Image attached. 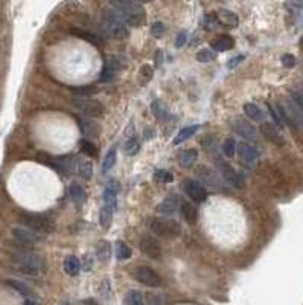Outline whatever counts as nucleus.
<instances>
[{
	"instance_id": "obj_7",
	"label": "nucleus",
	"mask_w": 303,
	"mask_h": 305,
	"mask_svg": "<svg viewBox=\"0 0 303 305\" xmlns=\"http://www.w3.org/2000/svg\"><path fill=\"white\" fill-rule=\"evenodd\" d=\"M134 278L142 282L143 285H148V287H160L162 285V276L151 267H146V265H140L134 270Z\"/></svg>"
},
{
	"instance_id": "obj_36",
	"label": "nucleus",
	"mask_w": 303,
	"mask_h": 305,
	"mask_svg": "<svg viewBox=\"0 0 303 305\" xmlns=\"http://www.w3.org/2000/svg\"><path fill=\"white\" fill-rule=\"evenodd\" d=\"M116 148H111L108 153H107V156H105V159H104V164H102V173H108L113 167H115V164H116Z\"/></svg>"
},
{
	"instance_id": "obj_54",
	"label": "nucleus",
	"mask_w": 303,
	"mask_h": 305,
	"mask_svg": "<svg viewBox=\"0 0 303 305\" xmlns=\"http://www.w3.org/2000/svg\"><path fill=\"white\" fill-rule=\"evenodd\" d=\"M300 47H302V50H303V37L300 39Z\"/></svg>"
},
{
	"instance_id": "obj_42",
	"label": "nucleus",
	"mask_w": 303,
	"mask_h": 305,
	"mask_svg": "<svg viewBox=\"0 0 303 305\" xmlns=\"http://www.w3.org/2000/svg\"><path fill=\"white\" fill-rule=\"evenodd\" d=\"M267 107H268V112H270V115H271V118H273V121H274V125L279 129V130H282L283 129V122H282V119H280V116H279V113H277V110L273 107V104H267Z\"/></svg>"
},
{
	"instance_id": "obj_1",
	"label": "nucleus",
	"mask_w": 303,
	"mask_h": 305,
	"mask_svg": "<svg viewBox=\"0 0 303 305\" xmlns=\"http://www.w3.org/2000/svg\"><path fill=\"white\" fill-rule=\"evenodd\" d=\"M12 261L17 265V268L25 273V275H29V276H37L40 275L46 267V262H44L43 257L35 254V252H31V250H20V252H15L12 255Z\"/></svg>"
},
{
	"instance_id": "obj_14",
	"label": "nucleus",
	"mask_w": 303,
	"mask_h": 305,
	"mask_svg": "<svg viewBox=\"0 0 303 305\" xmlns=\"http://www.w3.org/2000/svg\"><path fill=\"white\" fill-rule=\"evenodd\" d=\"M121 64L116 58H107L105 63H104V67H102V74H101V81H111L113 77L116 75V72L119 70Z\"/></svg>"
},
{
	"instance_id": "obj_46",
	"label": "nucleus",
	"mask_w": 303,
	"mask_h": 305,
	"mask_svg": "<svg viewBox=\"0 0 303 305\" xmlns=\"http://www.w3.org/2000/svg\"><path fill=\"white\" fill-rule=\"evenodd\" d=\"M165 31H166V28H165V25H163L162 22H154L153 26H151V34H153L156 39L162 37V35L165 34Z\"/></svg>"
},
{
	"instance_id": "obj_10",
	"label": "nucleus",
	"mask_w": 303,
	"mask_h": 305,
	"mask_svg": "<svg viewBox=\"0 0 303 305\" xmlns=\"http://www.w3.org/2000/svg\"><path fill=\"white\" fill-rule=\"evenodd\" d=\"M184 191L195 203H203L207 199V189L195 180H186Z\"/></svg>"
},
{
	"instance_id": "obj_11",
	"label": "nucleus",
	"mask_w": 303,
	"mask_h": 305,
	"mask_svg": "<svg viewBox=\"0 0 303 305\" xmlns=\"http://www.w3.org/2000/svg\"><path fill=\"white\" fill-rule=\"evenodd\" d=\"M259 131L260 134H262L267 140L273 142L274 145H277V147H283V145H285V137L282 136L280 130H279L274 124L262 122V124H260Z\"/></svg>"
},
{
	"instance_id": "obj_18",
	"label": "nucleus",
	"mask_w": 303,
	"mask_h": 305,
	"mask_svg": "<svg viewBox=\"0 0 303 305\" xmlns=\"http://www.w3.org/2000/svg\"><path fill=\"white\" fill-rule=\"evenodd\" d=\"M78 124H80V129L83 131V134H86L87 139H94L99 136V125L88 119V118H80L78 119Z\"/></svg>"
},
{
	"instance_id": "obj_48",
	"label": "nucleus",
	"mask_w": 303,
	"mask_h": 305,
	"mask_svg": "<svg viewBox=\"0 0 303 305\" xmlns=\"http://www.w3.org/2000/svg\"><path fill=\"white\" fill-rule=\"evenodd\" d=\"M148 305H165V299L162 295H148Z\"/></svg>"
},
{
	"instance_id": "obj_8",
	"label": "nucleus",
	"mask_w": 303,
	"mask_h": 305,
	"mask_svg": "<svg viewBox=\"0 0 303 305\" xmlns=\"http://www.w3.org/2000/svg\"><path fill=\"white\" fill-rule=\"evenodd\" d=\"M232 129L235 133H238L241 137H244L245 140H258V131L252 125L250 121H247L242 116H235L230 122Z\"/></svg>"
},
{
	"instance_id": "obj_12",
	"label": "nucleus",
	"mask_w": 303,
	"mask_h": 305,
	"mask_svg": "<svg viewBox=\"0 0 303 305\" xmlns=\"http://www.w3.org/2000/svg\"><path fill=\"white\" fill-rule=\"evenodd\" d=\"M140 250L143 255H146L149 258H159L162 255L160 243L154 237H148V235L140 240Z\"/></svg>"
},
{
	"instance_id": "obj_19",
	"label": "nucleus",
	"mask_w": 303,
	"mask_h": 305,
	"mask_svg": "<svg viewBox=\"0 0 303 305\" xmlns=\"http://www.w3.org/2000/svg\"><path fill=\"white\" fill-rule=\"evenodd\" d=\"M180 209H181V216L186 220V223L195 224L198 221V208L195 205H192L189 202H184V203H181Z\"/></svg>"
},
{
	"instance_id": "obj_30",
	"label": "nucleus",
	"mask_w": 303,
	"mask_h": 305,
	"mask_svg": "<svg viewBox=\"0 0 303 305\" xmlns=\"http://www.w3.org/2000/svg\"><path fill=\"white\" fill-rule=\"evenodd\" d=\"M96 255H98L99 261H107L111 257V246H110V243L105 241V240L99 241L98 246H96Z\"/></svg>"
},
{
	"instance_id": "obj_24",
	"label": "nucleus",
	"mask_w": 303,
	"mask_h": 305,
	"mask_svg": "<svg viewBox=\"0 0 303 305\" xmlns=\"http://www.w3.org/2000/svg\"><path fill=\"white\" fill-rule=\"evenodd\" d=\"M151 112H153V115H154L159 121H166V119L169 118L168 109H166L165 102L160 101V99H156V101L151 104Z\"/></svg>"
},
{
	"instance_id": "obj_40",
	"label": "nucleus",
	"mask_w": 303,
	"mask_h": 305,
	"mask_svg": "<svg viewBox=\"0 0 303 305\" xmlns=\"http://www.w3.org/2000/svg\"><path fill=\"white\" fill-rule=\"evenodd\" d=\"M139 148H140V143H139V140L136 139V137H131L128 139L127 142H125V145H124V150H125V153L127 154H136L137 151H139Z\"/></svg>"
},
{
	"instance_id": "obj_44",
	"label": "nucleus",
	"mask_w": 303,
	"mask_h": 305,
	"mask_svg": "<svg viewBox=\"0 0 303 305\" xmlns=\"http://www.w3.org/2000/svg\"><path fill=\"white\" fill-rule=\"evenodd\" d=\"M290 99L303 112V92L302 90H291L290 92Z\"/></svg>"
},
{
	"instance_id": "obj_13",
	"label": "nucleus",
	"mask_w": 303,
	"mask_h": 305,
	"mask_svg": "<svg viewBox=\"0 0 303 305\" xmlns=\"http://www.w3.org/2000/svg\"><path fill=\"white\" fill-rule=\"evenodd\" d=\"M12 235L15 237L17 241H20L22 244H35L39 241V235L37 232H34L32 229L26 227V226H18L12 229Z\"/></svg>"
},
{
	"instance_id": "obj_45",
	"label": "nucleus",
	"mask_w": 303,
	"mask_h": 305,
	"mask_svg": "<svg viewBox=\"0 0 303 305\" xmlns=\"http://www.w3.org/2000/svg\"><path fill=\"white\" fill-rule=\"evenodd\" d=\"M153 75H154V69H153L149 64H145V66H142V69H140L142 83H148V81L153 78Z\"/></svg>"
},
{
	"instance_id": "obj_38",
	"label": "nucleus",
	"mask_w": 303,
	"mask_h": 305,
	"mask_svg": "<svg viewBox=\"0 0 303 305\" xmlns=\"http://www.w3.org/2000/svg\"><path fill=\"white\" fill-rule=\"evenodd\" d=\"M154 180L162 182V183H171V182H174V175L173 173H169L166 170H157L154 173Z\"/></svg>"
},
{
	"instance_id": "obj_4",
	"label": "nucleus",
	"mask_w": 303,
	"mask_h": 305,
	"mask_svg": "<svg viewBox=\"0 0 303 305\" xmlns=\"http://www.w3.org/2000/svg\"><path fill=\"white\" fill-rule=\"evenodd\" d=\"M20 221L23 226L32 229L34 232H42V234H49L55 229V223L49 217L43 214H34V212H26L20 217Z\"/></svg>"
},
{
	"instance_id": "obj_17",
	"label": "nucleus",
	"mask_w": 303,
	"mask_h": 305,
	"mask_svg": "<svg viewBox=\"0 0 303 305\" xmlns=\"http://www.w3.org/2000/svg\"><path fill=\"white\" fill-rule=\"evenodd\" d=\"M70 32H72V35H75V37H78V39H81V40H84L87 43L93 44V46H102L104 44V40L99 37V35H96V34H93V32H90V31H86V29H80V28H72L70 29Z\"/></svg>"
},
{
	"instance_id": "obj_50",
	"label": "nucleus",
	"mask_w": 303,
	"mask_h": 305,
	"mask_svg": "<svg viewBox=\"0 0 303 305\" xmlns=\"http://www.w3.org/2000/svg\"><path fill=\"white\" fill-rule=\"evenodd\" d=\"M186 40H187V32H184V31H181L178 35H177V40H175V46L177 47H183L184 43H186Z\"/></svg>"
},
{
	"instance_id": "obj_28",
	"label": "nucleus",
	"mask_w": 303,
	"mask_h": 305,
	"mask_svg": "<svg viewBox=\"0 0 303 305\" xmlns=\"http://www.w3.org/2000/svg\"><path fill=\"white\" fill-rule=\"evenodd\" d=\"M118 188L116 185H108L104 191V205L108 206L110 209H115L116 206V199H118Z\"/></svg>"
},
{
	"instance_id": "obj_35",
	"label": "nucleus",
	"mask_w": 303,
	"mask_h": 305,
	"mask_svg": "<svg viewBox=\"0 0 303 305\" xmlns=\"http://www.w3.org/2000/svg\"><path fill=\"white\" fill-rule=\"evenodd\" d=\"M78 173L84 180H90L93 177V164L90 160H81L78 165Z\"/></svg>"
},
{
	"instance_id": "obj_2",
	"label": "nucleus",
	"mask_w": 303,
	"mask_h": 305,
	"mask_svg": "<svg viewBox=\"0 0 303 305\" xmlns=\"http://www.w3.org/2000/svg\"><path fill=\"white\" fill-rule=\"evenodd\" d=\"M102 25L105 32L113 37V39H125L128 35V25L125 23V20L122 19V15L113 9V8H105L102 12Z\"/></svg>"
},
{
	"instance_id": "obj_22",
	"label": "nucleus",
	"mask_w": 303,
	"mask_h": 305,
	"mask_svg": "<svg viewBox=\"0 0 303 305\" xmlns=\"http://www.w3.org/2000/svg\"><path fill=\"white\" fill-rule=\"evenodd\" d=\"M198 174H200V177H201L207 185H211V186H214V188H217V189H221V188H222V186H221V180H219V177H218L214 171L207 170L206 167H200Z\"/></svg>"
},
{
	"instance_id": "obj_55",
	"label": "nucleus",
	"mask_w": 303,
	"mask_h": 305,
	"mask_svg": "<svg viewBox=\"0 0 303 305\" xmlns=\"http://www.w3.org/2000/svg\"><path fill=\"white\" fill-rule=\"evenodd\" d=\"M86 305H96V304H93V302H88V304H86Z\"/></svg>"
},
{
	"instance_id": "obj_16",
	"label": "nucleus",
	"mask_w": 303,
	"mask_h": 305,
	"mask_svg": "<svg viewBox=\"0 0 303 305\" xmlns=\"http://www.w3.org/2000/svg\"><path fill=\"white\" fill-rule=\"evenodd\" d=\"M180 206H181V205H180L178 197L171 195V197H166V199L159 205L157 211H159L160 214H163V216H174V214L178 211Z\"/></svg>"
},
{
	"instance_id": "obj_43",
	"label": "nucleus",
	"mask_w": 303,
	"mask_h": 305,
	"mask_svg": "<svg viewBox=\"0 0 303 305\" xmlns=\"http://www.w3.org/2000/svg\"><path fill=\"white\" fill-rule=\"evenodd\" d=\"M8 285H11L12 289H15L20 295H23V296H31V290L25 285V284H22V282H17V281H8Z\"/></svg>"
},
{
	"instance_id": "obj_25",
	"label": "nucleus",
	"mask_w": 303,
	"mask_h": 305,
	"mask_svg": "<svg viewBox=\"0 0 303 305\" xmlns=\"http://www.w3.org/2000/svg\"><path fill=\"white\" fill-rule=\"evenodd\" d=\"M198 157V151L195 148H189V150H184L181 154H180V165L184 167V168H191L195 160Z\"/></svg>"
},
{
	"instance_id": "obj_41",
	"label": "nucleus",
	"mask_w": 303,
	"mask_h": 305,
	"mask_svg": "<svg viewBox=\"0 0 303 305\" xmlns=\"http://www.w3.org/2000/svg\"><path fill=\"white\" fill-rule=\"evenodd\" d=\"M127 302H128V305H145L142 293L137 292V290H131L130 293H128Z\"/></svg>"
},
{
	"instance_id": "obj_26",
	"label": "nucleus",
	"mask_w": 303,
	"mask_h": 305,
	"mask_svg": "<svg viewBox=\"0 0 303 305\" xmlns=\"http://www.w3.org/2000/svg\"><path fill=\"white\" fill-rule=\"evenodd\" d=\"M200 130V125L197 124V125H189V127H186V129H183V130L178 131V134L175 136V139L173 140L174 145H180V143H183L184 140H187V139H191L197 131Z\"/></svg>"
},
{
	"instance_id": "obj_6",
	"label": "nucleus",
	"mask_w": 303,
	"mask_h": 305,
	"mask_svg": "<svg viewBox=\"0 0 303 305\" xmlns=\"http://www.w3.org/2000/svg\"><path fill=\"white\" fill-rule=\"evenodd\" d=\"M217 168L218 171L221 173V175L224 177L225 182H229L230 185H233L238 189H242L245 186V178L244 175L239 174L236 170H233V167L230 164H227L222 159H217Z\"/></svg>"
},
{
	"instance_id": "obj_21",
	"label": "nucleus",
	"mask_w": 303,
	"mask_h": 305,
	"mask_svg": "<svg viewBox=\"0 0 303 305\" xmlns=\"http://www.w3.org/2000/svg\"><path fill=\"white\" fill-rule=\"evenodd\" d=\"M244 113L247 118L253 119V121H258V122H263L265 121V113L262 112V109H259L256 104L253 102H247L244 104Z\"/></svg>"
},
{
	"instance_id": "obj_52",
	"label": "nucleus",
	"mask_w": 303,
	"mask_h": 305,
	"mask_svg": "<svg viewBox=\"0 0 303 305\" xmlns=\"http://www.w3.org/2000/svg\"><path fill=\"white\" fill-rule=\"evenodd\" d=\"M299 22H300V25H303V8L299 11Z\"/></svg>"
},
{
	"instance_id": "obj_39",
	"label": "nucleus",
	"mask_w": 303,
	"mask_h": 305,
	"mask_svg": "<svg viewBox=\"0 0 303 305\" xmlns=\"http://www.w3.org/2000/svg\"><path fill=\"white\" fill-rule=\"evenodd\" d=\"M215 52H212V50H209V49H201V50H198L197 52V60L200 61V63H209V61H212V60H215Z\"/></svg>"
},
{
	"instance_id": "obj_51",
	"label": "nucleus",
	"mask_w": 303,
	"mask_h": 305,
	"mask_svg": "<svg viewBox=\"0 0 303 305\" xmlns=\"http://www.w3.org/2000/svg\"><path fill=\"white\" fill-rule=\"evenodd\" d=\"M154 136H156V134H154V130H153L151 127H149V129H148V127L145 129V137H146V139H153Z\"/></svg>"
},
{
	"instance_id": "obj_15",
	"label": "nucleus",
	"mask_w": 303,
	"mask_h": 305,
	"mask_svg": "<svg viewBox=\"0 0 303 305\" xmlns=\"http://www.w3.org/2000/svg\"><path fill=\"white\" fill-rule=\"evenodd\" d=\"M238 154H239V157H241L242 160H245V162H255V160H258V157H259L258 150H256L253 145L247 143L245 140L238 143Z\"/></svg>"
},
{
	"instance_id": "obj_23",
	"label": "nucleus",
	"mask_w": 303,
	"mask_h": 305,
	"mask_svg": "<svg viewBox=\"0 0 303 305\" xmlns=\"http://www.w3.org/2000/svg\"><path fill=\"white\" fill-rule=\"evenodd\" d=\"M64 270L69 276H77L81 272V262L78 260V257L70 255L64 260Z\"/></svg>"
},
{
	"instance_id": "obj_3",
	"label": "nucleus",
	"mask_w": 303,
	"mask_h": 305,
	"mask_svg": "<svg viewBox=\"0 0 303 305\" xmlns=\"http://www.w3.org/2000/svg\"><path fill=\"white\" fill-rule=\"evenodd\" d=\"M111 6L122 15L127 25L139 28L145 23V9L140 3L121 0V2H111Z\"/></svg>"
},
{
	"instance_id": "obj_31",
	"label": "nucleus",
	"mask_w": 303,
	"mask_h": 305,
	"mask_svg": "<svg viewBox=\"0 0 303 305\" xmlns=\"http://www.w3.org/2000/svg\"><path fill=\"white\" fill-rule=\"evenodd\" d=\"M218 19H219L221 23L229 25V26H238V22H239V20H238V15L233 14V12L229 11V9H219Z\"/></svg>"
},
{
	"instance_id": "obj_37",
	"label": "nucleus",
	"mask_w": 303,
	"mask_h": 305,
	"mask_svg": "<svg viewBox=\"0 0 303 305\" xmlns=\"http://www.w3.org/2000/svg\"><path fill=\"white\" fill-rule=\"evenodd\" d=\"M222 153L225 154V157H233L236 153V140L233 137H227L222 142Z\"/></svg>"
},
{
	"instance_id": "obj_27",
	"label": "nucleus",
	"mask_w": 303,
	"mask_h": 305,
	"mask_svg": "<svg viewBox=\"0 0 303 305\" xmlns=\"http://www.w3.org/2000/svg\"><path fill=\"white\" fill-rule=\"evenodd\" d=\"M69 192H70V197H72V200H73L77 205H83V203L86 202L87 192H86V189H84L81 185H78V183H73V185H70V189H69Z\"/></svg>"
},
{
	"instance_id": "obj_47",
	"label": "nucleus",
	"mask_w": 303,
	"mask_h": 305,
	"mask_svg": "<svg viewBox=\"0 0 303 305\" xmlns=\"http://www.w3.org/2000/svg\"><path fill=\"white\" fill-rule=\"evenodd\" d=\"M296 63H297V60H296V57H294V55H291V53H287V55H283V57H282V64H283L287 69L294 67V66H296Z\"/></svg>"
},
{
	"instance_id": "obj_9",
	"label": "nucleus",
	"mask_w": 303,
	"mask_h": 305,
	"mask_svg": "<svg viewBox=\"0 0 303 305\" xmlns=\"http://www.w3.org/2000/svg\"><path fill=\"white\" fill-rule=\"evenodd\" d=\"M73 105L81 110L83 113H86L87 116H101L104 113V105L99 101H93V99H77L73 101Z\"/></svg>"
},
{
	"instance_id": "obj_49",
	"label": "nucleus",
	"mask_w": 303,
	"mask_h": 305,
	"mask_svg": "<svg viewBox=\"0 0 303 305\" xmlns=\"http://www.w3.org/2000/svg\"><path fill=\"white\" fill-rule=\"evenodd\" d=\"M244 55H238V57H235V58H232L229 63H227V69H235L239 63H242L244 61Z\"/></svg>"
},
{
	"instance_id": "obj_34",
	"label": "nucleus",
	"mask_w": 303,
	"mask_h": 305,
	"mask_svg": "<svg viewBox=\"0 0 303 305\" xmlns=\"http://www.w3.org/2000/svg\"><path fill=\"white\" fill-rule=\"evenodd\" d=\"M80 147H81L83 154H86L87 157H96V156H98V148H96V145H94L91 140L83 139V140L80 142Z\"/></svg>"
},
{
	"instance_id": "obj_5",
	"label": "nucleus",
	"mask_w": 303,
	"mask_h": 305,
	"mask_svg": "<svg viewBox=\"0 0 303 305\" xmlns=\"http://www.w3.org/2000/svg\"><path fill=\"white\" fill-rule=\"evenodd\" d=\"M151 230L163 238H177L181 234V226L173 218H154L151 223Z\"/></svg>"
},
{
	"instance_id": "obj_29",
	"label": "nucleus",
	"mask_w": 303,
	"mask_h": 305,
	"mask_svg": "<svg viewBox=\"0 0 303 305\" xmlns=\"http://www.w3.org/2000/svg\"><path fill=\"white\" fill-rule=\"evenodd\" d=\"M72 93L77 95L80 99H88V96H93L98 93V87L93 84H86V86H78V87H70Z\"/></svg>"
},
{
	"instance_id": "obj_32",
	"label": "nucleus",
	"mask_w": 303,
	"mask_h": 305,
	"mask_svg": "<svg viewBox=\"0 0 303 305\" xmlns=\"http://www.w3.org/2000/svg\"><path fill=\"white\" fill-rule=\"evenodd\" d=\"M132 252H131L130 246L124 241H119L118 246H116V258L119 261H125V260H130Z\"/></svg>"
},
{
	"instance_id": "obj_53",
	"label": "nucleus",
	"mask_w": 303,
	"mask_h": 305,
	"mask_svg": "<svg viewBox=\"0 0 303 305\" xmlns=\"http://www.w3.org/2000/svg\"><path fill=\"white\" fill-rule=\"evenodd\" d=\"M25 305H39V304H37L35 301H31V299H28V301H26V304H25Z\"/></svg>"
},
{
	"instance_id": "obj_20",
	"label": "nucleus",
	"mask_w": 303,
	"mask_h": 305,
	"mask_svg": "<svg viewBox=\"0 0 303 305\" xmlns=\"http://www.w3.org/2000/svg\"><path fill=\"white\" fill-rule=\"evenodd\" d=\"M211 46L214 47L215 52H227L230 49H233L235 46V40L230 35H219L217 39L212 40Z\"/></svg>"
},
{
	"instance_id": "obj_33",
	"label": "nucleus",
	"mask_w": 303,
	"mask_h": 305,
	"mask_svg": "<svg viewBox=\"0 0 303 305\" xmlns=\"http://www.w3.org/2000/svg\"><path fill=\"white\" fill-rule=\"evenodd\" d=\"M111 218H113V209H110L108 206H102L101 212H99V223L104 229H108L111 224Z\"/></svg>"
}]
</instances>
